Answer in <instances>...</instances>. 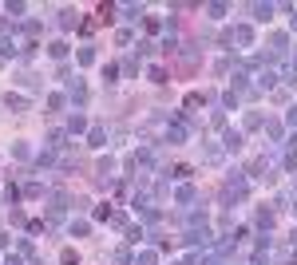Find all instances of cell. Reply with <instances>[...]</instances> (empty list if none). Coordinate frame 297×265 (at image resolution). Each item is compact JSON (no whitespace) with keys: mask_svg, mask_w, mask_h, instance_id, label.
Instances as JSON below:
<instances>
[{"mask_svg":"<svg viewBox=\"0 0 297 265\" xmlns=\"http://www.w3.org/2000/svg\"><path fill=\"white\" fill-rule=\"evenodd\" d=\"M234 40H238V44H246V48H250V44H253V32L246 28V24H238V28H234Z\"/></svg>","mask_w":297,"mask_h":265,"instance_id":"1","label":"cell"},{"mask_svg":"<svg viewBox=\"0 0 297 265\" xmlns=\"http://www.w3.org/2000/svg\"><path fill=\"white\" fill-rule=\"evenodd\" d=\"M285 123H289V127H297V107H289V115H285Z\"/></svg>","mask_w":297,"mask_h":265,"instance_id":"8","label":"cell"},{"mask_svg":"<svg viewBox=\"0 0 297 265\" xmlns=\"http://www.w3.org/2000/svg\"><path fill=\"white\" fill-rule=\"evenodd\" d=\"M194 194H198V190H194L190 182H186V186H178V194H175V198L182 202V206H186V202H194Z\"/></svg>","mask_w":297,"mask_h":265,"instance_id":"3","label":"cell"},{"mask_svg":"<svg viewBox=\"0 0 297 265\" xmlns=\"http://www.w3.org/2000/svg\"><path fill=\"white\" fill-rule=\"evenodd\" d=\"M253 16H258V20H269V16H273V4H253Z\"/></svg>","mask_w":297,"mask_h":265,"instance_id":"4","label":"cell"},{"mask_svg":"<svg viewBox=\"0 0 297 265\" xmlns=\"http://www.w3.org/2000/svg\"><path fill=\"white\" fill-rule=\"evenodd\" d=\"M88 143H91V147H103V127H91Z\"/></svg>","mask_w":297,"mask_h":265,"instance_id":"6","label":"cell"},{"mask_svg":"<svg viewBox=\"0 0 297 265\" xmlns=\"http://www.w3.org/2000/svg\"><path fill=\"white\" fill-rule=\"evenodd\" d=\"M182 139H186L182 127H166V143H182Z\"/></svg>","mask_w":297,"mask_h":265,"instance_id":"5","label":"cell"},{"mask_svg":"<svg viewBox=\"0 0 297 265\" xmlns=\"http://www.w3.org/2000/svg\"><path fill=\"white\" fill-rule=\"evenodd\" d=\"M226 150H242V131H226Z\"/></svg>","mask_w":297,"mask_h":265,"instance_id":"2","label":"cell"},{"mask_svg":"<svg viewBox=\"0 0 297 265\" xmlns=\"http://www.w3.org/2000/svg\"><path fill=\"white\" fill-rule=\"evenodd\" d=\"M289 24H293V32H297V8H293V20H289Z\"/></svg>","mask_w":297,"mask_h":265,"instance_id":"9","label":"cell"},{"mask_svg":"<svg viewBox=\"0 0 297 265\" xmlns=\"http://www.w3.org/2000/svg\"><path fill=\"white\" fill-rule=\"evenodd\" d=\"M206 16H210V20H222V16H226V8H222V4H210V8H206Z\"/></svg>","mask_w":297,"mask_h":265,"instance_id":"7","label":"cell"}]
</instances>
